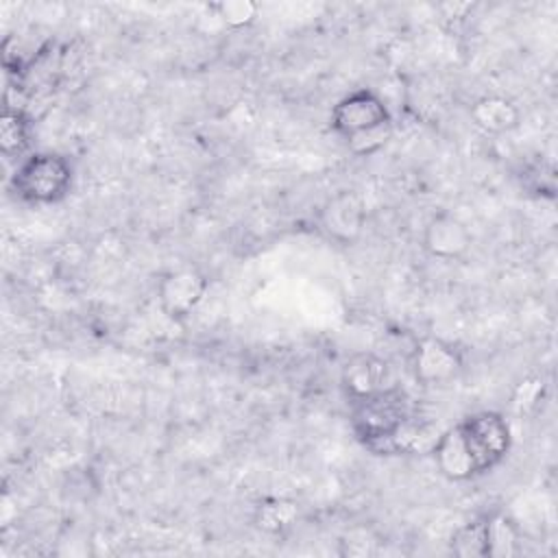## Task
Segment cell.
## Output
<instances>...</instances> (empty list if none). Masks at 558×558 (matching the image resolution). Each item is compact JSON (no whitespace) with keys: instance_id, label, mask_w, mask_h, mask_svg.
<instances>
[{"instance_id":"cell-1","label":"cell","mask_w":558,"mask_h":558,"mask_svg":"<svg viewBox=\"0 0 558 558\" xmlns=\"http://www.w3.org/2000/svg\"><path fill=\"white\" fill-rule=\"evenodd\" d=\"M412 416V403L399 386L351 401V429L371 451L386 456V447L397 429Z\"/></svg>"},{"instance_id":"cell-2","label":"cell","mask_w":558,"mask_h":558,"mask_svg":"<svg viewBox=\"0 0 558 558\" xmlns=\"http://www.w3.org/2000/svg\"><path fill=\"white\" fill-rule=\"evenodd\" d=\"M72 177V166L63 155L33 153L17 163L9 187L24 203L52 205L68 196Z\"/></svg>"},{"instance_id":"cell-3","label":"cell","mask_w":558,"mask_h":558,"mask_svg":"<svg viewBox=\"0 0 558 558\" xmlns=\"http://www.w3.org/2000/svg\"><path fill=\"white\" fill-rule=\"evenodd\" d=\"M462 438L477 464L480 475L495 469L510 451L512 434L508 421L499 412H475L458 423Z\"/></svg>"},{"instance_id":"cell-4","label":"cell","mask_w":558,"mask_h":558,"mask_svg":"<svg viewBox=\"0 0 558 558\" xmlns=\"http://www.w3.org/2000/svg\"><path fill=\"white\" fill-rule=\"evenodd\" d=\"M329 126L347 142L351 137L392 126V116L375 92L355 89L333 105Z\"/></svg>"},{"instance_id":"cell-5","label":"cell","mask_w":558,"mask_h":558,"mask_svg":"<svg viewBox=\"0 0 558 558\" xmlns=\"http://www.w3.org/2000/svg\"><path fill=\"white\" fill-rule=\"evenodd\" d=\"M410 373L423 386H442L453 381L462 373L460 351L436 336L421 338L410 351Z\"/></svg>"},{"instance_id":"cell-6","label":"cell","mask_w":558,"mask_h":558,"mask_svg":"<svg viewBox=\"0 0 558 558\" xmlns=\"http://www.w3.org/2000/svg\"><path fill=\"white\" fill-rule=\"evenodd\" d=\"M207 286V277L192 266L168 270L157 283L161 312L172 320H185L205 299Z\"/></svg>"},{"instance_id":"cell-7","label":"cell","mask_w":558,"mask_h":558,"mask_svg":"<svg viewBox=\"0 0 558 558\" xmlns=\"http://www.w3.org/2000/svg\"><path fill=\"white\" fill-rule=\"evenodd\" d=\"M340 386L349 401H357L397 386L395 371L388 360L375 353L351 355L340 373Z\"/></svg>"},{"instance_id":"cell-8","label":"cell","mask_w":558,"mask_h":558,"mask_svg":"<svg viewBox=\"0 0 558 558\" xmlns=\"http://www.w3.org/2000/svg\"><path fill=\"white\" fill-rule=\"evenodd\" d=\"M366 209L360 194L353 190L333 194L318 211L320 231L338 244H353L362 235Z\"/></svg>"},{"instance_id":"cell-9","label":"cell","mask_w":558,"mask_h":558,"mask_svg":"<svg viewBox=\"0 0 558 558\" xmlns=\"http://www.w3.org/2000/svg\"><path fill=\"white\" fill-rule=\"evenodd\" d=\"M473 235L469 227L451 211H436L423 229V248L427 255L456 262L462 259L471 248Z\"/></svg>"},{"instance_id":"cell-10","label":"cell","mask_w":558,"mask_h":558,"mask_svg":"<svg viewBox=\"0 0 558 558\" xmlns=\"http://www.w3.org/2000/svg\"><path fill=\"white\" fill-rule=\"evenodd\" d=\"M429 453L434 458L436 471L451 482H466V480L480 475L477 464L462 438L458 423L438 434Z\"/></svg>"},{"instance_id":"cell-11","label":"cell","mask_w":558,"mask_h":558,"mask_svg":"<svg viewBox=\"0 0 558 558\" xmlns=\"http://www.w3.org/2000/svg\"><path fill=\"white\" fill-rule=\"evenodd\" d=\"M469 116H471V122L488 135L510 133L512 129L519 126V120H521L519 107L510 98L497 96V94L477 98L471 105Z\"/></svg>"},{"instance_id":"cell-12","label":"cell","mask_w":558,"mask_h":558,"mask_svg":"<svg viewBox=\"0 0 558 558\" xmlns=\"http://www.w3.org/2000/svg\"><path fill=\"white\" fill-rule=\"evenodd\" d=\"M31 146V120L17 107L4 102L0 116V150L9 159H20Z\"/></svg>"},{"instance_id":"cell-13","label":"cell","mask_w":558,"mask_h":558,"mask_svg":"<svg viewBox=\"0 0 558 558\" xmlns=\"http://www.w3.org/2000/svg\"><path fill=\"white\" fill-rule=\"evenodd\" d=\"M486 538L488 558H512L523 551L521 532L517 523L504 512H493L486 517Z\"/></svg>"},{"instance_id":"cell-14","label":"cell","mask_w":558,"mask_h":558,"mask_svg":"<svg viewBox=\"0 0 558 558\" xmlns=\"http://www.w3.org/2000/svg\"><path fill=\"white\" fill-rule=\"evenodd\" d=\"M299 519V504L288 497H268L255 506L253 521L266 534H283Z\"/></svg>"},{"instance_id":"cell-15","label":"cell","mask_w":558,"mask_h":558,"mask_svg":"<svg viewBox=\"0 0 558 558\" xmlns=\"http://www.w3.org/2000/svg\"><path fill=\"white\" fill-rule=\"evenodd\" d=\"M451 554L458 558H488L486 517L473 519L458 527L451 536Z\"/></svg>"},{"instance_id":"cell-16","label":"cell","mask_w":558,"mask_h":558,"mask_svg":"<svg viewBox=\"0 0 558 558\" xmlns=\"http://www.w3.org/2000/svg\"><path fill=\"white\" fill-rule=\"evenodd\" d=\"M338 554L344 558H371L379 554V541L371 530L353 527L338 541Z\"/></svg>"},{"instance_id":"cell-17","label":"cell","mask_w":558,"mask_h":558,"mask_svg":"<svg viewBox=\"0 0 558 558\" xmlns=\"http://www.w3.org/2000/svg\"><path fill=\"white\" fill-rule=\"evenodd\" d=\"M216 11V17L229 28H246L257 20V4L251 0H222L211 7Z\"/></svg>"}]
</instances>
